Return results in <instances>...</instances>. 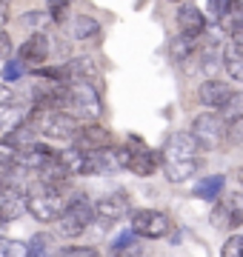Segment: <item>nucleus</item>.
<instances>
[{"instance_id":"nucleus-2","label":"nucleus","mask_w":243,"mask_h":257,"mask_svg":"<svg viewBox=\"0 0 243 257\" xmlns=\"http://www.w3.org/2000/svg\"><path fill=\"white\" fill-rule=\"evenodd\" d=\"M23 203H26V211L40 223H55L60 209H63V192L60 189H52L46 183H32L23 192Z\"/></svg>"},{"instance_id":"nucleus-5","label":"nucleus","mask_w":243,"mask_h":257,"mask_svg":"<svg viewBox=\"0 0 243 257\" xmlns=\"http://www.w3.org/2000/svg\"><path fill=\"white\" fill-rule=\"evenodd\" d=\"M35 135H43L46 140H72L75 132L80 128V120L66 109H55V111H38L35 114Z\"/></svg>"},{"instance_id":"nucleus-12","label":"nucleus","mask_w":243,"mask_h":257,"mask_svg":"<svg viewBox=\"0 0 243 257\" xmlns=\"http://www.w3.org/2000/svg\"><path fill=\"white\" fill-rule=\"evenodd\" d=\"M240 35H229V43L220 49V69H226V74L232 77L234 83L243 80V52H240Z\"/></svg>"},{"instance_id":"nucleus-1","label":"nucleus","mask_w":243,"mask_h":257,"mask_svg":"<svg viewBox=\"0 0 243 257\" xmlns=\"http://www.w3.org/2000/svg\"><path fill=\"white\" fill-rule=\"evenodd\" d=\"M94 220V211H92V200H89V194L77 192L72 194L69 200L63 203V209L57 214V229L63 237H80Z\"/></svg>"},{"instance_id":"nucleus-35","label":"nucleus","mask_w":243,"mask_h":257,"mask_svg":"<svg viewBox=\"0 0 243 257\" xmlns=\"http://www.w3.org/2000/svg\"><path fill=\"white\" fill-rule=\"evenodd\" d=\"M43 15H40V12H29L26 18H23V23H29V26H40V23H43Z\"/></svg>"},{"instance_id":"nucleus-20","label":"nucleus","mask_w":243,"mask_h":257,"mask_svg":"<svg viewBox=\"0 0 243 257\" xmlns=\"http://www.w3.org/2000/svg\"><path fill=\"white\" fill-rule=\"evenodd\" d=\"M20 123H26V111L18 103H9V106H0V135H9Z\"/></svg>"},{"instance_id":"nucleus-25","label":"nucleus","mask_w":243,"mask_h":257,"mask_svg":"<svg viewBox=\"0 0 243 257\" xmlns=\"http://www.w3.org/2000/svg\"><path fill=\"white\" fill-rule=\"evenodd\" d=\"M112 251L117 257H138L141 254V246H138V237L132 234V231H123V234H117V240L112 243Z\"/></svg>"},{"instance_id":"nucleus-36","label":"nucleus","mask_w":243,"mask_h":257,"mask_svg":"<svg viewBox=\"0 0 243 257\" xmlns=\"http://www.w3.org/2000/svg\"><path fill=\"white\" fill-rule=\"evenodd\" d=\"M9 3H12V0H0V26L9 20Z\"/></svg>"},{"instance_id":"nucleus-16","label":"nucleus","mask_w":243,"mask_h":257,"mask_svg":"<svg viewBox=\"0 0 243 257\" xmlns=\"http://www.w3.org/2000/svg\"><path fill=\"white\" fill-rule=\"evenodd\" d=\"M229 94H232V86H229V83L217 80V77H209V80L200 83V92H197V97H200V103H203V106H209V109H220Z\"/></svg>"},{"instance_id":"nucleus-13","label":"nucleus","mask_w":243,"mask_h":257,"mask_svg":"<svg viewBox=\"0 0 243 257\" xmlns=\"http://www.w3.org/2000/svg\"><path fill=\"white\" fill-rule=\"evenodd\" d=\"M206 29V15L195 3H183L178 9V32L183 37H200Z\"/></svg>"},{"instance_id":"nucleus-24","label":"nucleus","mask_w":243,"mask_h":257,"mask_svg":"<svg viewBox=\"0 0 243 257\" xmlns=\"http://www.w3.org/2000/svg\"><path fill=\"white\" fill-rule=\"evenodd\" d=\"M55 254V237L46 234V231H40L35 237L29 240L26 246V257H52Z\"/></svg>"},{"instance_id":"nucleus-8","label":"nucleus","mask_w":243,"mask_h":257,"mask_svg":"<svg viewBox=\"0 0 243 257\" xmlns=\"http://www.w3.org/2000/svg\"><path fill=\"white\" fill-rule=\"evenodd\" d=\"M186 160H197V146L189 132H172L160 149L158 163H186Z\"/></svg>"},{"instance_id":"nucleus-30","label":"nucleus","mask_w":243,"mask_h":257,"mask_svg":"<svg viewBox=\"0 0 243 257\" xmlns=\"http://www.w3.org/2000/svg\"><path fill=\"white\" fill-rule=\"evenodd\" d=\"M15 160H18V149L9 140H0V166H15Z\"/></svg>"},{"instance_id":"nucleus-37","label":"nucleus","mask_w":243,"mask_h":257,"mask_svg":"<svg viewBox=\"0 0 243 257\" xmlns=\"http://www.w3.org/2000/svg\"><path fill=\"white\" fill-rule=\"evenodd\" d=\"M172 3H175V0H172Z\"/></svg>"},{"instance_id":"nucleus-23","label":"nucleus","mask_w":243,"mask_h":257,"mask_svg":"<svg viewBox=\"0 0 243 257\" xmlns=\"http://www.w3.org/2000/svg\"><path fill=\"white\" fill-rule=\"evenodd\" d=\"M197 57H200L197 69L206 74V80H209V77H215V72H220V49H217V46L197 49Z\"/></svg>"},{"instance_id":"nucleus-29","label":"nucleus","mask_w":243,"mask_h":257,"mask_svg":"<svg viewBox=\"0 0 243 257\" xmlns=\"http://www.w3.org/2000/svg\"><path fill=\"white\" fill-rule=\"evenodd\" d=\"M52 257H100L97 254V248H80V246H72V248H60V251H55Z\"/></svg>"},{"instance_id":"nucleus-17","label":"nucleus","mask_w":243,"mask_h":257,"mask_svg":"<svg viewBox=\"0 0 243 257\" xmlns=\"http://www.w3.org/2000/svg\"><path fill=\"white\" fill-rule=\"evenodd\" d=\"M69 37L72 40H94V37H100V23L89 15H75L69 20Z\"/></svg>"},{"instance_id":"nucleus-28","label":"nucleus","mask_w":243,"mask_h":257,"mask_svg":"<svg viewBox=\"0 0 243 257\" xmlns=\"http://www.w3.org/2000/svg\"><path fill=\"white\" fill-rule=\"evenodd\" d=\"M23 74H26L23 63L15 60V57H9V63H6V69H3V83H15V80H20Z\"/></svg>"},{"instance_id":"nucleus-33","label":"nucleus","mask_w":243,"mask_h":257,"mask_svg":"<svg viewBox=\"0 0 243 257\" xmlns=\"http://www.w3.org/2000/svg\"><path fill=\"white\" fill-rule=\"evenodd\" d=\"M0 57H3V60L12 57V43H9V35H6V32H0Z\"/></svg>"},{"instance_id":"nucleus-19","label":"nucleus","mask_w":243,"mask_h":257,"mask_svg":"<svg viewBox=\"0 0 243 257\" xmlns=\"http://www.w3.org/2000/svg\"><path fill=\"white\" fill-rule=\"evenodd\" d=\"M197 49H200V37L178 35L175 43H172V60H175V63H186V60H192V57L197 55Z\"/></svg>"},{"instance_id":"nucleus-15","label":"nucleus","mask_w":243,"mask_h":257,"mask_svg":"<svg viewBox=\"0 0 243 257\" xmlns=\"http://www.w3.org/2000/svg\"><path fill=\"white\" fill-rule=\"evenodd\" d=\"M60 77H63V83L92 80V77H97V66L92 57H72L66 66H60Z\"/></svg>"},{"instance_id":"nucleus-3","label":"nucleus","mask_w":243,"mask_h":257,"mask_svg":"<svg viewBox=\"0 0 243 257\" xmlns=\"http://www.w3.org/2000/svg\"><path fill=\"white\" fill-rule=\"evenodd\" d=\"M63 106L75 109V117L86 120H100L103 114V97L94 89L92 80H80V83H66V100Z\"/></svg>"},{"instance_id":"nucleus-32","label":"nucleus","mask_w":243,"mask_h":257,"mask_svg":"<svg viewBox=\"0 0 243 257\" xmlns=\"http://www.w3.org/2000/svg\"><path fill=\"white\" fill-rule=\"evenodd\" d=\"M206 6H209V18L217 23V20H220V15L226 12V6H229V0H209Z\"/></svg>"},{"instance_id":"nucleus-7","label":"nucleus","mask_w":243,"mask_h":257,"mask_svg":"<svg viewBox=\"0 0 243 257\" xmlns=\"http://www.w3.org/2000/svg\"><path fill=\"white\" fill-rule=\"evenodd\" d=\"M94 211V220L100 229H112L117 220H123L129 214V200L123 192H112V194H103L100 200L92 206Z\"/></svg>"},{"instance_id":"nucleus-10","label":"nucleus","mask_w":243,"mask_h":257,"mask_svg":"<svg viewBox=\"0 0 243 257\" xmlns=\"http://www.w3.org/2000/svg\"><path fill=\"white\" fill-rule=\"evenodd\" d=\"M72 143H75L72 149H77V152H97V149L112 146V135H109V128L100 126V123H89V126L77 128Z\"/></svg>"},{"instance_id":"nucleus-11","label":"nucleus","mask_w":243,"mask_h":257,"mask_svg":"<svg viewBox=\"0 0 243 257\" xmlns=\"http://www.w3.org/2000/svg\"><path fill=\"white\" fill-rule=\"evenodd\" d=\"M23 211H26L23 189L20 186H0V226L15 223Z\"/></svg>"},{"instance_id":"nucleus-18","label":"nucleus","mask_w":243,"mask_h":257,"mask_svg":"<svg viewBox=\"0 0 243 257\" xmlns=\"http://www.w3.org/2000/svg\"><path fill=\"white\" fill-rule=\"evenodd\" d=\"M223 186H226L223 175H209L195 183V197H200V200H217L220 192H223Z\"/></svg>"},{"instance_id":"nucleus-31","label":"nucleus","mask_w":243,"mask_h":257,"mask_svg":"<svg viewBox=\"0 0 243 257\" xmlns=\"http://www.w3.org/2000/svg\"><path fill=\"white\" fill-rule=\"evenodd\" d=\"M72 6V0H49V12H52V18L57 23H63L66 20V9Z\"/></svg>"},{"instance_id":"nucleus-27","label":"nucleus","mask_w":243,"mask_h":257,"mask_svg":"<svg viewBox=\"0 0 243 257\" xmlns=\"http://www.w3.org/2000/svg\"><path fill=\"white\" fill-rule=\"evenodd\" d=\"M220 257H243V237L240 234H232V237L223 243L220 248Z\"/></svg>"},{"instance_id":"nucleus-14","label":"nucleus","mask_w":243,"mask_h":257,"mask_svg":"<svg viewBox=\"0 0 243 257\" xmlns=\"http://www.w3.org/2000/svg\"><path fill=\"white\" fill-rule=\"evenodd\" d=\"M135 143H138V149H129V166H126V169L138 177H152L155 169H158V155H155L152 149L143 146L138 138H135Z\"/></svg>"},{"instance_id":"nucleus-9","label":"nucleus","mask_w":243,"mask_h":257,"mask_svg":"<svg viewBox=\"0 0 243 257\" xmlns=\"http://www.w3.org/2000/svg\"><path fill=\"white\" fill-rule=\"evenodd\" d=\"M49 52H52V43H49V37L43 35V32H32V35L20 43L18 55H15V60H20L23 63V69H40V66L49 60Z\"/></svg>"},{"instance_id":"nucleus-6","label":"nucleus","mask_w":243,"mask_h":257,"mask_svg":"<svg viewBox=\"0 0 243 257\" xmlns=\"http://www.w3.org/2000/svg\"><path fill=\"white\" fill-rule=\"evenodd\" d=\"M132 234L135 237H146V240H160L172 231V220H169L166 211L158 209H138L132 211Z\"/></svg>"},{"instance_id":"nucleus-26","label":"nucleus","mask_w":243,"mask_h":257,"mask_svg":"<svg viewBox=\"0 0 243 257\" xmlns=\"http://www.w3.org/2000/svg\"><path fill=\"white\" fill-rule=\"evenodd\" d=\"M0 257H26V243L0 234Z\"/></svg>"},{"instance_id":"nucleus-4","label":"nucleus","mask_w":243,"mask_h":257,"mask_svg":"<svg viewBox=\"0 0 243 257\" xmlns=\"http://www.w3.org/2000/svg\"><path fill=\"white\" fill-rule=\"evenodd\" d=\"M192 140H195L197 152H217L226 143V123L217 117L215 111H200L192 117Z\"/></svg>"},{"instance_id":"nucleus-22","label":"nucleus","mask_w":243,"mask_h":257,"mask_svg":"<svg viewBox=\"0 0 243 257\" xmlns=\"http://www.w3.org/2000/svg\"><path fill=\"white\" fill-rule=\"evenodd\" d=\"M163 175L172 183H186L192 175H197V160H186V163H160Z\"/></svg>"},{"instance_id":"nucleus-34","label":"nucleus","mask_w":243,"mask_h":257,"mask_svg":"<svg viewBox=\"0 0 243 257\" xmlns=\"http://www.w3.org/2000/svg\"><path fill=\"white\" fill-rule=\"evenodd\" d=\"M9 103H15V92L0 80V106H9Z\"/></svg>"},{"instance_id":"nucleus-21","label":"nucleus","mask_w":243,"mask_h":257,"mask_svg":"<svg viewBox=\"0 0 243 257\" xmlns=\"http://www.w3.org/2000/svg\"><path fill=\"white\" fill-rule=\"evenodd\" d=\"M217 117L223 120L226 126L240 123V117H243V94L232 89V94H229V97L223 100V106H220V114H217Z\"/></svg>"}]
</instances>
